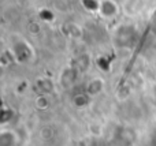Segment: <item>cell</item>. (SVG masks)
Listing matches in <instances>:
<instances>
[{"label":"cell","mask_w":156,"mask_h":146,"mask_svg":"<svg viewBox=\"0 0 156 146\" xmlns=\"http://www.w3.org/2000/svg\"><path fill=\"white\" fill-rule=\"evenodd\" d=\"M10 51H11V53H12L15 62H18V63H27L34 57V49L25 40L15 41V42L11 45Z\"/></svg>","instance_id":"obj_1"},{"label":"cell","mask_w":156,"mask_h":146,"mask_svg":"<svg viewBox=\"0 0 156 146\" xmlns=\"http://www.w3.org/2000/svg\"><path fill=\"white\" fill-rule=\"evenodd\" d=\"M121 11V7L119 4L115 2V0H100L99 4V15L104 19H112L115 18L116 15Z\"/></svg>","instance_id":"obj_2"},{"label":"cell","mask_w":156,"mask_h":146,"mask_svg":"<svg viewBox=\"0 0 156 146\" xmlns=\"http://www.w3.org/2000/svg\"><path fill=\"white\" fill-rule=\"evenodd\" d=\"M136 32L132 26L123 25L121 26L115 33V38H116V44L118 46H126L127 44L133 42V37H134Z\"/></svg>","instance_id":"obj_3"},{"label":"cell","mask_w":156,"mask_h":146,"mask_svg":"<svg viewBox=\"0 0 156 146\" xmlns=\"http://www.w3.org/2000/svg\"><path fill=\"white\" fill-rule=\"evenodd\" d=\"M104 89V81H103L100 76H93L90 78L85 85V93L89 94L90 97H94V96L100 94Z\"/></svg>","instance_id":"obj_4"},{"label":"cell","mask_w":156,"mask_h":146,"mask_svg":"<svg viewBox=\"0 0 156 146\" xmlns=\"http://www.w3.org/2000/svg\"><path fill=\"white\" fill-rule=\"evenodd\" d=\"M78 68L77 67H67L66 70H63L62 75H60V83L65 87H71L77 82L78 78Z\"/></svg>","instance_id":"obj_5"},{"label":"cell","mask_w":156,"mask_h":146,"mask_svg":"<svg viewBox=\"0 0 156 146\" xmlns=\"http://www.w3.org/2000/svg\"><path fill=\"white\" fill-rule=\"evenodd\" d=\"M37 87L40 89V92L43 94L51 93L52 89H54V82H52L51 78H40L37 81Z\"/></svg>","instance_id":"obj_6"},{"label":"cell","mask_w":156,"mask_h":146,"mask_svg":"<svg viewBox=\"0 0 156 146\" xmlns=\"http://www.w3.org/2000/svg\"><path fill=\"white\" fill-rule=\"evenodd\" d=\"M89 98H90L89 94H86V93H80V94L74 96L73 103L77 108H85L86 105H89Z\"/></svg>","instance_id":"obj_7"},{"label":"cell","mask_w":156,"mask_h":146,"mask_svg":"<svg viewBox=\"0 0 156 146\" xmlns=\"http://www.w3.org/2000/svg\"><path fill=\"white\" fill-rule=\"evenodd\" d=\"M82 5L85 10H88L89 12H99V4L100 0H81Z\"/></svg>","instance_id":"obj_8"},{"label":"cell","mask_w":156,"mask_h":146,"mask_svg":"<svg viewBox=\"0 0 156 146\" xmlns=\"http://www.w3.org/2000/svg\"><path fill=\"white\" fill-rule=\"evenodd\" d=\"M38 16H40L41 21L47 22V23H49V22H52L55 19V14L52 10H49V8H41L40 12H38Z\"/></svg>","instance_id":"obj_9"},{"label":"cell","mask_w":156,"mask_h":146,"mask_svg":"<svg viewBox=\"0 0 156 146\" xmlns=\"http://www.w3.org/2000/svg\"><path fill=\"white\" fill-rule=\"evenodd\" d=\"M12 60H15V59H14V56H12V53H11L10 49H8V51H3L2 56H0V64H2L3 68L8 67Z\"/></svg>","instance_id":"obj_10"},{"label":"cell","mask_w":156,"mask_h":146,"mask_svg":"<svg viewBox=\"0 0 156 146\" xmlns=\"http://www.w3.org/2000/svg\"><path fill=\"white\" fill-rule=\"evenodd\" d=\"M89 57H88V55H81V56H78L77 57V64H76V67L78 68V71H83V70H86V68L89 67Z\"/></svg>","instance_id":"obj_11"},{"label":"cell","mask_w":156,"mask_h":146,"mask_svg":"<svg viewBox=\"0 0 156 146\" xmlns=\"http://www.w3.org/2000/svg\"><path fill=\"white\" fill-rule=\"evenodd\" d=\"M49 105V100L45 94H40L37 98H36V107L40 109H47Z\"/></svg>","instance_id":"obj_12"},{"label":"cell","mask_w":156,"mask_h":146,"mask_svg":"<svg viewBox=\"0 0 156 146\" xmlns=\"http://www.w3.org/2000/svg\"><path fill=\"white\" fill-rule=\"evenodd\" d=\"M110 66H111L110 60H108L105 56H100L99 59H97V67H99L101 71H104V73L110 71Z\"/></svg>","instance_id":"obj_13"},{"label":"cell","mask_w":156,"mask_h":146,"mask_svg":"<svg viewBox=\"0 0 156 146\" xmlns=\"http://www.w3.org/2000/svg\"><path fill=\"white\" fill-rule=\"evenodd\" d=\"M66 27H67V34L71 36V37H80L81 36V30H80V27H78L77 25L69 23Z\"/></svg>","instance_id":"obj_14"},{"label":"cell","mask_w":156,"mask_h":146,"mask_svg":"<svg viewBox=\"0 0 156 146\" xmlns=\"http://www.w3.org/2000/svg\"><path fill=\"white\" fill-rule=\"evenodd\" d=\"M27 29H29V32L32 33V34L37 36V34H40V33H41V23H40V22H37V21H36V22H30Z\"/></svg>","instance_id":"obj_15"},{"label":"cell","mask_w":156,"mask_h":146,"mask_svg":"<svg viewBox=\"0 0 156 146\" xmlns=\"http://www.w3.org/2000/svg\"><path fill=\"white\" fill-rule=\"evenodd\" d=\"M26 86H27V82H26V81L23 82V85H22V83H19V86H18V93L25 92V87H26Z\"/></svg>","instance_id":"obj_16"},{"label":"cell","mask_w":156,"mask_h":146,"mask_svg":"<svg viewBox=\"0 0 156 146\" xmlns=\"http://www.w3.org/2000/svg\"><path fill=\"white\" fill-rule=\"evenodd\" d=\"M152 96H154V97L156 98V83L154 85V86H152Z\"/></svg>","instance_id":"obj_17"},{"label":"cell","mask_w":156,"mask_h":146,"mask_svg":"<svg viewBox=\"0 0 156 146\" xmlns=\"http://www.w3.org/2000/svg\"><path fill=\"white\" fill-rule=\"evenodd\" d=\"M0 2H2V3H4V2H5V0H0Z\"/></svg>","instance_id":"obj_18"},{"label":"cell","mask_w":156,"mask_h":146,"mask_svg":"<svg viewBox=\"0 0 156 146\" xmlns=\"http://www.w3.org/2000/svg\"><path fill=\"white\" fill-rule=\"evenodd\" d=\"M155 26H156V19H155Z\"/></svg>","instance_id":"obj_19"}]
</instances>
